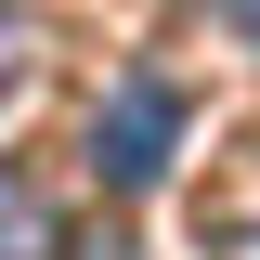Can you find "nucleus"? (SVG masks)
I'll return each instance as SVG.
<instances>
[{
	"mask_svg": "<svg viewBox=\"0 0 260 260\" xmlns=\"http://www.w3.org/2000/svg\"><path fill=\"white\" fill-rule=\"evenodd\" d=\"M221 26H234V39H260V0H221Z\"/></svg>",
	"mask_w": 260,
	"mask_h": 260,
	"instance_id": "4",
	"label": "nucleus"
},
{
	"mask_svg": "<svg viewBox=\"0 0 260 260\" xmlns=\"http://www.w3.org/2000/svg\"><path fill=\"white\" fill-rule=\"evenodd\" d=\"M91 156H104V182H117V195L169 182V156H182V91H169L156 65H130L117 91H104V117H91Z\"/></svg>",
	"mask_w": 260,
	"mask_h": 260,
	"instance_id": "1",
	"label": "nucleus"
},
{
	"mask_svg": "<svg viewBox=\"0 0 260 260\" xmlns=\"http://www.w3.org/2000/svg\"><path fill=\"white\" fill-rule=\"evenodd\" d=\"M0 260H65V221L39 208L26 182H0Z\"/></svg>",
	"mask_w": 260,
	"mask_h": 260,
	"instance_id": "2",
	"label": "nucleus"
},
{
	"mask_svg": "<svg viewBox=\"0 0 260 260\" xmlns=\"http://www.w3.org/2000/svg\"><path fill=\"white\" fill-rule=\"evenodd\" d=\"M26 39H39L26 13H0V78H13V65H26Z\"/></svg>",
	"mask_w": 260,
	"mask_h": 260,
	"instance_id": "3",
	"label": "nucleus"
}]
</instances>
